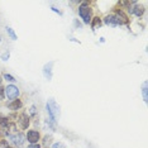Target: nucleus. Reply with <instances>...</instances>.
Here are the masks:
<instances>
[{
    "instance_id": "nucleus-21",
    "label": "nucleus",
    "mask_w": 148,
    "mask_h": 148,
    "mask_svg": "<svg viewBox=\"0 0 148 148\" xmlns=\"http://www.w3.org/2000/svg\"><path fill=\"white\" fill-rule=\"evenodd\" d=\"M52 140V137L51 136H46L45 137V140H43V143H45V146H47V144H49Z\"/></svg>"
},
{
    "instance_id": "nucleus-5",
    "label": "nucleus",
    "mask_w": 148,
    "mask_h": 148,
    "mask_svg": "<svg viewBox=\"0 0 148 148\" xmlns=\"http://www.w3.org/2000/svg\"><path fill=\"white\" fill-rule=\"evenodd\" d=\"M114 15H115V18L118 21V24L119 25H127L128 23H129V18H128V15L122 10V9H116Z\"/></svg>"
},
{
    "instance_id": "nucleus-17",
    "label": "nucleus",
    "mask_w": 148,
    "mask_h": 148,
    "mask_svg": "<svg viewBox=\"0 0 148 148\" xmlns=\"http://www.w3.org/2000/svg\"><path fill=\"white\" fill-rule=\"evenodd\" d=\"M5 99V87L0 86V100H4Z\"/></svg>"
},
{
    "instance_id": "nucleus-9",
    "label": "nucleus",
    "mask_w": 148,
    "mask_h": 148,
    "mask_svg": "<svg viewBox=\"0 0 148 148\" xmlns=\"http://www.w3.org/2000/svg\"><path fill=\"white\" fill-rule=\"evenodd\" d=\"M53 65H55V61H51L48 63H46L45 66H43V75L47 80H51L52 79V69H53Z\"/></svg>"
},
{
    "instance_id": "nucleus-26",
    "label": "nucleus",
    "mask_w": 148,
    "mask_h": 148,
    "mask_svg": "<svg viewBox=\"0 0 148 148\" xmlns=\"http://www.w3.org/2000/svg\"><path fill=\"white\" fill-rule=\"evenodd\" d=\"M1 81H3V80H1V77H0V85H1Z\"/></svg>"
},
{
    "instance_id": "nucleus-20",
    "label": "nucleus",
    "mask_w": 148,
    "mask_h": 148,
    "mask_svg": "<svg viewBox=\"0 0 148 148\" xmlns=\"http://www.w3.org/2000/svg\"><path fill=\"white\" fill-rule=\"evenodd\" d=\"M0 146H1V148H8V147H9V143H8V140H6V139H3V140H0Z\"/></svg>"
},
{
    "instance_id": "nucleus-18",
    "label": "nucleus",
    "mask_w": 148,
    "mask_h": 148,
    "mask_svg": "<svg viewBox=\"0 0 148 148\" xmlns=\"http://www.w3.org/2000/svg\"><path fill=\"white\" fill-rule=\"evenodd\" d=\"M9 57H10V53H9V51H6V52H4L1 55V60H3V61H8Z\"/></svg>"
},
{
    "instance_id": "nucleus-11",
    "label": "nucleus",
    "mask_w": 148,
    "mask_h": 148,
    "mask_svg": "<svg viewBox=\"0 0 148 148\" xmlns=\"http://www.w3.org/2000/svg\"><path fill=\"white\" fill-rule=\"evenodd\" d=\"M22 106H23V103H22V100H21V99L13 100L12 103H9V104H8V108H9L10 110H13V112H18L19 109H22Z\"/></svg>"
},
{
    "instance_id": "nucleus-6",
    "label": "nucleus",
    "mask_w": 148,
    "mask_h": 148,
    "mask_svg": "<svg viewBox=\"0 0 148 148\" xmlns=\"http://www.w3.org/2000/svg\"><path fill=\"white\" fill-rule=\"evenodd\" d=\"M25 139L28 140L31 144L38 143V140L41 139V134H39V132H37V130H28Z\"/></svg>"
},
{
    "instance_id": "nucleus-3",
    "label": "nucleus",
    "mask_w": 148,
    "mask_h": 148,
    "mask_svg": "<svg viewBox=\"0 0 148 148\" xmlns=\"http://www.w3.org/2000/svg\"><path fill=\"white\" fill-rule=\"evenodd\" d=\"M6 136H8L12 144H14V146L18 147V148H21L25 142V136L23 133H18V132L16 133H8L6 132Z\"/></svg>"
},
{
    "instance_id": "nucleus-14",
    "label": "nucleus",
    "mask_w": 148,
    "mask_h": 148,
    "mask_svg": "<svg viewBox=\"0 0 148 148\" xmlns=\"http://www.w3.org/2000/svg\"><path fill=\"white\" fill-rule=\"evenodd\" d=\"M6 33H8V36L10 37V39L12 41H16L18 39V37H16V34H15V32H14V29L13 28H10V27H6Z\"/></svg>"
},
{
    "instance_id": "nucleus-10",
    "label": "nucleus",
    "mask_w": 148,
    "mask_h": 148,
    "mask_svg": "<svg viewBox=\"0 0 148 148\" xmlns=\"http://www.w3.org/2000/svg\"><path fill=\"white\" fill-rule=\"evenodd\" d=\"M104 23H105L106 25H109V27H118V25H119L114 14H108L105 18H104Z\"/></svg>"
},
{
    "instance_id": "nucleus-12",
    "label": "nucleus",
    "mask_w": 148,
    "mask_h": 148,
    "mask_svg": "<svg viewBox=\"0 0 148 148\" xmlns=\"http://www.w3.org/2000/svg\"><path fill=\"white\" fill-rule=\"evenodd\" d=\"M9 118H6L4 116L3 114H0V127L1 128H4V129H8V127H9Z\"/></svg>"
},
{
    "instance_id": "nucleus-1",
    "label": "nucleus",
    "mask_w": 148,
    "mask_h": 148,
    "mask_svg": "<svg viewBox=\"0 0 148 148\" xmlns=\"http://www.w3.org/2000/svg\"><path fill=\"white\" fill-rule=\"evenodd\" d=\"M46 110L47 114H48V125L51 127L52 130H56L57 128V122H58V118H60V106L57 105L56 100L55 99H48V101L46 104Z\"/></svg>"
},
{
    "instance_id": "nucleus-16",
    "label": "nucleus",
    "mask_w": 148,
    "mask_h": 148,
    "mask_svg": "<svg viewBox=\"0 0 148 148\" xmlns=\"http://www.w3.org/2000/svg\"><path fill=\"white\" fill-rule=\"evenodd\" d=\"M4 79L6 80V81H9V82H14V81H16L15 80V77L14 76H12V75H9V73H4Z\"/></svg>"
},
{
    "instance_id": "nucleus-4",
    "label": "nucleus",
    "mask_w": 148,
    "mask_h": 148,
    "mask_svg": "<svg viewBox=\"0 0 148 148\" xmlns=\"http://www.w3.org/2000/svg\"><path fill=\"white\" fill-rule=\"evenodd\" d=\"M19 94H21V91H19L18 86L13 85V84H12V85H8V86L5 87V97H8L9 100L18 99Z\"/></svg>"
},
{
    "instance_id": "nucleus-7",
    "label": "nucleus",
    "mask_w": 148,
    "mask_h": 148,
    "mask_svg": "<svg viewBox=\"0 0 148 148\" xmlns=\"http://www.w3.org/2000/svg\"><path fill=\"white\" fill-rule=\"evenodd\" d=\"M128 10H129L130 14H134L136 16H142L144 14V6L139 4H133L132 6H129Z\"/></svg>"
},
{
    "instance_id": "nucleus-2",
    "label": "nucleus",
    "mask_w": 148,
    "mask_h": 148,
    "mask_svg": "<svg viewBox=\"0 0 148 148\" xmlns=\"http://www.w3.org/2000/svg\"><path fill=\"white\" fill-rule=\"evenodd\" d=\"M79 15L82 19V22L85 24H90L92 19V9L90 8L89 3L87 1H82L79 6Z\"/></svg>"
},
{
    "instance_id": "nucleus-19",
    "label": "nucleus",
    "mask_w": 148,
    "mask_h": 148,
    "mask_svg": "<svg viewBox=\"0 0 148 148\" xmlns=\"http://www.w3.org/2000/svg\"><path fill=\"white\" fill-rule=\"evenodd\" d=\"M52 148H66V146L61 142H57V143H53L52 144Z\"/></svg>"
},
{
    "instance_id": "nucleus-13",
    "label": "nucleus",
    "mask_w": 148,
    "mask_h": 148,
    "mask_svg": "<svg viewBox=\"0 0 148 148\" xmlns=\"http://www.w3.org/2000/svg\"><path fill=\"white\" fill-rule=\"evenodd\" d=\"M90 24H91L92 31H95L96 27H100V25H101V19H100L99 16H95V18L91 19V23H90Z\"/></svg>"
},
{
    "instance_id": "nucleus-27",
    "label": "nucleus",
    "mask_w": 148,
    "mask_h": 148,
    "mask_svg": "<svg viewBox=\"0 0 148 148\" xmlns=\"http://www.w3.org/2000/svg\"><path fill=\"white\" fill-rule=\"evenodd\" d=\"M0 43H1V36H0Z\"/></svg>"
},
{
    "instance_id": "nucleus-8",
    "label": "nucleus",
    "mask_w": 148,
    "mask_h": 148,
    "mask_svg": "<svg viewBox=\"0 0 148 148\" xmlns=\"http://www.w3.org/2000/svg\"><path fill=\"white\" fill-rule=\"evenodd\" d=\"M29 116L27 113H22L21 115L18 118V124L19 127H21V129H27V128L29 127Z\"/></svg>"
},
{
    "instance_id": "nucleus-25",
    "label": "nucleus",
    "mask_w": 148,
    "mask_h": 148,
    "mask_svg": "<svg viewBox=\"0 0 148 148\" xmlns=\"http://www.w3.org/2000/svg\"><path fill=\"white\" fill-rule=\"evenodd\" d=\"M51 9H52V10L55 12V13H58V14H61V12H60V10H58V9H57V8H55V6H52Z\"/></svg>"
},
{
    "instance_id": "nucleus-24",
    "label": "nucleus",
    "mask_w": 148,
    "mask_h": 148,
    "mask_svg": "<svg viewBox=\"0 0 148 148\" xmlns=\"http://www.w3.org/2000/svg\"><path fill=\"white\" fill-rule=\"evenodd\" d=\"M75 27H76V28H81V23H80L79 21H77V19H75Z\"/></svg>"
},
{
    "instance_id": "nucleus-23",
    "label": "nucleus",
    "mask_w": 148,
    "mask_h": 148,
    "mask_svg": "<svg viewBox=\"0 0 148 148\" xmlns=\"http://www.w3.org/2000/svg\"><path fill=\"white\" fill-rule=\"evenodd\" d=\"M28 148H41V146L38 143H34V144H29Z\"/></svg>"
},
{
    "instance_id": "nucleus-22",
    "label": "nucleus",
    "mask_w": 148,
    "mask_h": 148,
    "mask_svg": "<svg viewBox=\"0 0 148 148\" xmlns=\"http://www.w3.org/2000/svg\"><path fill=\"white\" fill-rule=\"evenodd\" d=\"M29 114H31L32 116H34L36 114H37V112H36V106H34V105H32V106H31V109H29Z\"/></svg>"
},
{
    "instance_id": "nucleus-15",
    "label": "nucleus",
    "mask_w": 148,
    "mask_h": 148,
    "mask_svg": "<svg viewBox=\"0 0 148 148\" xmlns=\"http://www.w3.org/2000/svg\"><path fill=\"white\" fill-rule=\"evenodd\" d=\"M147 81H144L143 82V85H142V94H143V100H144V103H147L148 101V95H147Z\"/></svg>"
},
{
    "instance_id": "nucleus-28",
    "label": "nucleus",
    "mask_w": 148,
    "mask_h": 148,
    "mask_svg": "<svg viewBox=\"0 0 148 148\" xmlns=\"http://www.w3.org/2000/svg\"><path fill=\"white\" fill-rule=\"evenodd\" d=\"M8 148H13V147H10V146H9V147H8Z\"/></svg>"
}]
</instances>
